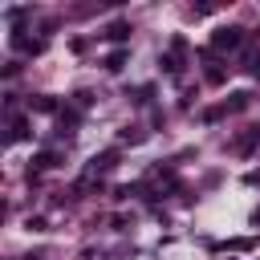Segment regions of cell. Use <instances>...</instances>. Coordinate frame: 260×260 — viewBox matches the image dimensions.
Returning <instances> with one entry per match:
<instances>
[{
  "instance_id": "1",
  "label": "cell",
  "mask_w": 260,
  "mask_h": 260,
  "mask_svg": "<svg viewBox=\"0 0 260 260\" xmlns=\"http://www.w3.org/2000/svg\"><path fill=\"white\" fill-rule=\"evenodd\" d=\"M240 41H244V32H240V28H219V32L211 37V45H219V49H236Z\"/></svg>"
},
{
  "instance_id": "2",
  "label": "cell",
  "mask_w": 260,
  "mask_h": 260,
  "mask_svg": "<svg viewBox=\"0 0 260 260\" xmlns=\"http://www.w3.org/2000/svg\"><path fill=\"white\" fill-rule=\"evenodd\" d=\"M126 32H130V28H126V24H110V28H106V37H110V41H122V37H126Z\"/></svg>"
}]
</instances>
